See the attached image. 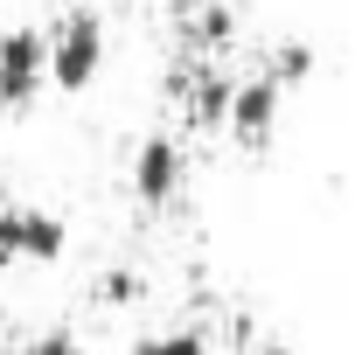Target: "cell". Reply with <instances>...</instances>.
Segmentation results:
<instances>
[{
	"instance_id": "6da1fadb",
	"label": "cell",
	"mask_w": 362,
	"mask_h": 355,
	"mask_svg": "<svg viewBox=\"0 0 362 355\" xmlns=\"http://www.w3.org/2000/svg\"><path fill=\"white\" fill-rule=\"evenodd\" d=\"M105 63V21L90 7H63V21L42 35V77L63 91H84Z\"/></svg>"
},
{
	"instance_id": "7a4b0ae2",
	"label": "cell",
	"mask_w": 362,
	"mask_h": 355,
	"mask_svg": "<svg viewBox=\"0 0 362 355\" xmlns=\"http://www.w3.org/2000/svg\"><path fill=\"white\" fill-rule=\"evenodd\" d=\"M181 181H188V153L175 133H146L133 153V195L139 202H175Z\"/></svg>"
},
{
	"instance_id": "3957f363",
	"label": "cell",
	"mask_w": 362,
	"mask_h": 355,
	"mask_svg": "<svg viewBox=\"0 0 362 355\" xmlns=\"http://www.w3.org/2000/svg\"><path fill=\"white\" fill-rule=\"evenodd\" d=\"M42 91V28H0V105L21 112Z\"/></svg>"
},
{
	"instance_id": "277c9868",
	"label": "cell",
	"mask_w": 362,
	"mask_h": 355,
	"mask_svg": "<svg viewBox=\"0 0 362 355\" xmlns=\"http://www.w3.org/2000/svg\"><path fill=\"white\" fill-rule=\"evenodd\" d=\"M279 105H286V91L265 84V77H244V84H230V112H223V126L244 146H265L272 126H279Z\"/></svg>"
},
{
	"instance_id": "5b68a950",
	"label": "cell",
	"mask_w": 362,
	"mask_h": 355,
	"mask_svg": "<svg viewBox=\"0 0 362 355\" xmlns=\"http://www.w3.org/2000/svg\"><path fill=\"white\" fill-rule=\"evenodd\" d=\"M63 244H70V223L56 216V209H42V202H14V251H21V258L49 265V258H63Z\"/></svg>"
},
{
	"instance_id": "8992f818",
	"label": "cell",
	"mask_w": 362,
	"mask_h": 355,
	"mask_svg": "<svg viewBox=\"0 0 362 355\" xmlns=\"http://www.w3.org/2000/svg\"><path fill=\"white\" fill-rule=\"evenodd\" d=\"M230 70H188L181 77V98H188V119L195 126H223V112H230Z\"/></svg>"
},
{
	"instance_id": "52a82bcc",
	"label": "cell",
	"mask_w": 362,
	"mask_h": 355,
	"mask_svg": "<svg viewBox=\"0 0 362 355\" xmlns=\"http://www.w3.org/2000/svg\"><path fill=\"white\" fill-rule=\"evenodd\" d=\"M265 84H307L314 77V42H300V35H286V42H272V56H265V70H258Z\"/></svg>"
},
{
	"instance_id": "ba28073f",
	"label": "cell",
	"mask_w": 362,
	"mask_h": 355,
	"mask_svg": "<svg viewBox=\"0 0 362 355\" xmlns=\"http://www.w3.org/2000/svg\"><path fill=\"white\" fill-rule=\"evenodd\" d=\"M237 35V14H230L223 0H202L188 21H181V42H202V49H223Z\"/></svg>"
},
{
	"instance_id": "9c48e42d",
	"label": "cell",
	"mask_w": 362,
	"mask_h": 355,
	"mask_svg": "<svg viewBox=\"0 0 362 355\" xmlns=\"http://www.w3.org/2000/svg\"><path fill=\"white\" fill-rule=\"evenodd\" d=\"M133 355H209L202 327H160V334H139Z\"/></svg>"
},
{
	"instance_id": "30bf717a",
	"label": "cell",
	"mask_w": 362,
	"mask_h": 355,
	"mask_svg": "<svg viewBox=\"0 0 362 355\" xmlns=\"http://www.w3.org/2000/svg\"><path fill=\"white\" fill-rule=\"evenodd\" d=\"M139 293H146V272H133V265L98 272V300H105V307H133Z\"/></svg>"
},
{
	"instance_id": "8fae6325",
	"label": "cell",
	"mask_w": 362,
	"mask_h": 355,
	"mask_svg": "<svg viewBox=\"0 0 362 355\" xmlns=\"http://www.w3.org/2000/svg\"><path fill=\"white\" fill-rule=\"evenodd\" d=\"M14 355H90V349L77 342V334H70V327H42L35 342H21Z\"/></svg>"
},
{
	"instance_id": "7c38bea8",
	"label": "cell",
	"mask_w": 362,
	"mask_h": 355,
	"mask_svg": "<svg viewBox=\"0 0 362 355\" xmlns=\"http://www.w3.org/2000/svg\"><path fill=\"white\" fill-rule=\"evenodd\" d=\"M21 251H14V202H0V272L14 265Z\"/></svg>"
},
{
	"instance_id": "4fadbf2b",
	"label": "cell",
	"mask_w": 362,
	"mask_h": 355,
	"mask_svg": "<svg viewBox=\"0 0 362 355\" xmlns=\"http://www.w3.org/2000/svg\"><path fill=\"white\" fill-rule=\"evenodd\" d=\"M258 355H293V349H286V342H265V349H258Z\"/></svg>"
}]
</instances>
